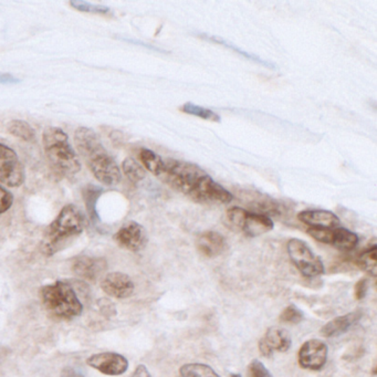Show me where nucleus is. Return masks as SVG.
Listing matches in <instances>:
<instances>
[{
	"label": "nucleus",
	"mask_w": 377,
	"mask_h": 377,
	"mask_svg": "<svg viewBox=\"0 0 377 377\" xmlns=\"http://www.w3.org/2000/svg\"><path fill=\"white\" fill-rule=\"evenodd\" d=\"M303 319V312L294 304L288 306L280 315L281 322L290 323V324H298V323L302 322Z\"/></svg>",
	"instance_id": "27"
},
{
	"label": "nucleus",
	"mask_w": 377,
	"mask_h": 377,
	"mask_svg": "<svg viewBox=\"0 0 377 377\" xmlns=\"http://www.w3.org/2000/svg\"><path fill=\"white\" fill-rule=\"evenodd\" d=\"M88 364L107 375L123 374L129 367V362L125 357L112 352L92 355L88 359Z\"/></svg>",
	"instance_id": "13"
},
{
	"label": "nucleus",
	"mask_w": 377,
	"mask_h": 377,
	"mask_svg": "<svg viewBox=\"0 0 377 377\" xmlns=\"http://www.w3.org/2000/svg\"><path fill=\"white\" fill-rule=\"evenodd\" d=\"M367 291H369V281L367 279L363 278L357 281L354 288V294L357 300H363L366 296Z\"/></svg>",
	"instance_id": "31"
},
{
	"label": "nucleus",
	"mask_w": 377,
	"mask_h": 377,
	"mask_svg": "<svg viewBox=\"0 0 377 377\" xmlns=\"http://www.w3.org/2000/svg\"><path fill=\"white\" fill-rule=\"evenodd\" d=\"M196 246L205 257L215 258L226 252L227 241L217 231H205L197 237Z\"/></svg>",
	"instance_id": "15"
},
{
	"label": "nucleus",
	"mask_w": 377,
	"mask_h": 377,
	"mask_svg": "<svg viewBox=\"0 0 377 377\" xmlns=\"http://www.w3.org/2000/svg\"><path fill=\"white\" fill-rule=\"evenodd\" d=\"M288 252L290 259L304 277L315 278L324 273L322 260L313 254L310 247L301 239H290Z\"/></svg>",
	"instance_id": "7"
},
{
	"label": "nucleus",
	"mask_w": 377,
	"mask_h": 377,
	"mask_svg": "<svg viewBox=\"0 0 377 377\" xmlns=\"http://www.w3.org/2000/svg\"><path fill=\"white\" fill-rule=\"evenodd\" d=\"M205 174L204 170L193 163L170 160L165 162V170L160 179L172 188L188 196Z\"/></svg>",
	"instance_id": "5"
},
{
	"label": "nucleus",
	"mask_w": 377,
	"mask_h": 377,
	"mask_svg": "<svg viewBox=\"0 0 377 377\" xmlns=\"http://www.w3.org/2000/svg\"><path fill=\"white\" fill-rule=\"evenodd\" d=\"M357 244H359V236L357 233L346 228H341V227L333 229L331 245L338 248V250L350 252V250H353Z\"/></svg>",
	"instance_id": "19"
},
{
	"label": "nucleus",
	"mask_w": 377,
	"mask_h": 377,
	"mask_svg": "<svg viewBox=\"0 0 377 377\" xmlns=\"http://www.w3.org/2000/svg\"><path fill=\"white\" fill-rule=\"evenodd\" d=\"M118 246L130 252H141L147 244V235L143 226L137 221H130L118 229L114 236Z\"/></svg>",
	"instance_id": "11"
},
{
	"label": "nucleus",
	"mask_w": 377,
	"mask_h": 377,
	"mask_svg": "<svg viewBox=\"0 0 377 377\" xmlns=\"http://www.w3.org/2000/svg\"><path fill=\"white\" fill-rule=\"evenodd\" d=\"M328 354V345L323 341H307L299 351V364L302 369L319 371L327 363Z\"/></svg>",
	"instance_id": "10"
},
{
	"label": "nucleus",
	"mask_w": 377,
	"mask_h": 377,
	"mask_svg": "<svg viewBox=\"0 0 377 377\" xmlns=\"http://www.w3.org/2000/svg\"><path fill=\"white\" fill-rule=\"evenodd\" d=\"M104 268L105 262L103 260L87 256L78 258L74 263V273L85 280H95Z\"/></svg>",
	"instance_id": "18"
},
{
	"label": "nucleus",
	"mask_w": 377,
	"mask_h": 377,
	"mask_svg": "<svg viewBox=\"0 0 377 377\" xmlns=\"http://www.w3.org/2000/svg\"><path fill=\"white\" fill-rule=\"evenodd\" d=\"M361 317V312L357 311L348 313L343 317H336L321 329V334L324 338H336V336H342L348 332L354 324H357Z\"/></svg>",
	"instance_id": "17"
},
{
	"label": "nucleus",
	"mask_w": 377,
	"mask_h": 377,
	"mask_svg": "<svg viewBox=\"0 0 377 377\" xmlns=\"http://www.w3.org/2000/svg\"><path fill=\"white\" fill-rule=\"evenodd\" d=\"M74 143L87 162L95 179L105 186H116L122 179L120 167L107 152L99 137L89 128H79L74 133Z\"/></svg>",
	"instance_id": "1"
},
{
	"label": "nucleus",
	"mask_w": 377,
	"mask_h": 377,
	"mask_svg": "<svg viewBox=\"0 0 377 377\" xmlns=\"http://www.w3.org/2000/svg\"><path fill=\"white\" fill-rule=\"evenodd\" d=\"M299 220L309 228H336L340 225V218L330 210H304L298 215Z\"/></svg>",
	"instance_id": "16"
},
{
	"label": "nucleus",
	"mask_w": 377,
	"mask_h": 377,
	"mask_svg": "<svg viewBox=\"0 0 377 377\" xmlns=\"http://www.w3.org/2000/svg\"><path fill=\"white\" fill-rule=\"evenodd\" d=\"M101 287L105 294L116 299L129 298L134 292L133 281L125 273H109L103 279Z\"/></svg>",
	"instance_id": "14"
},
{
	"label": "nucleus",
	"mask_w": 377,
	"mask_h": 377,
	"mask_svg": "<svg viewBox=\"0 0 377 377\" xmlns=\"http://www.w3.org/2000/svg\"><path fill=\"white\" fill-rule=\"evenodd\" d=\"M61 377H84V375L80 372L79 369H74V367H66L63 369Z\"/></svg>",
	"instance_id": "32"
},
{
	"label": "nucleus",
	"mask_w": 377,
	"mask_h": 377,
	"mask_svg": "<svg viewBox=\"0 0 377 377\" xmlns=\"http://www.w3.org/2000/svg\"><path fill=\"white\" fill-rule=\"evenodd\" d=\"M292 345L290 334L285 329L273 328L268 329L265 336L260 340L259 351L262 357H273L275 352L288 351Z\"/></svg>",
	"instance_id": "12"
},
{
	"label": "nucleus",
	"mask_w": 377,
	"mask_h": 377,
	"mask_svg": "<svg viewBox=\"0 0 377 377\" xmlns=\"http://www.w3.org/2000/svg\"><path fill=\"white\" fill-rule=\"evenodd\" d=\"M42 143L50 165L58 175L74 177L81 170V163L66 132L50 126L42 134Z\"/></svg>",
	"instance_id": "2"
},
{
	"label": "nucleus",
	"mask_w": 377,
	"mask_h": 377,
	"mask_svg": "<svg viewBox=\"0 0 377 377\" xmlns=\"http://www.w3.org/2000/svg\"><path fill=\"white\" fill-rule=\"evenodd\" d=\"M334 229V228H333ZM333 229H323V228H308V233L312 238H315V240L323 242V244L331 245L333 236Z\"/></svg>",
	"instance_id": "29"
},
{
	"label": "nucleus",
	"mask_w": 377,
	"mask_h": 377,
	"mask_svg": "<svg viewBox=\"0 0 377 377\" xmlns=\"http://www.w3.org/2000/svg\"><path fill=\"white\" fill-rule=\"evenodd\" d=\"M71 7H74L76 11H82V13H95V15H110L111 9L107 6L95 5V4L88 3V1H82V0H74L70 1Z\"/></svg>",
	"instance_id": "26"
},
{
	"label": "nucleus",
	"mask_w": 377,
	"mask_h": 377,
	"mask_svg": "<svg viewBox=\"0 0 377 377\" xmlns=\"http://www.w3.org/2000/svg\"><path fill=\"white\" fill-rule=\"evenodd\" d=\"M139 160L143 167L146 168L153 175L160 177L165 170V162L160 155L153 152L152 149H142L139 151Z\"/></svg>",
	"instance_id": "20"
},
{
	"label": "nucleus",
	"mask_w": 377,
	"mask_h": 377,
	"mask_svg": "<svg viewBox=\"0 0 377 377\" xmlns=\"http://www.w3.org/2000/svg\"><path fill=\"white\" fill-rule=\"evenodd\" d=\"M226 224L233 231H241L247 237H258L273 229L271 218L240 207H231L226 212Z\"/></svg>",
	"instance_id": "6"
},
{
	"label": "nucleus",
	"mask_w": 377,
	"mask_h": 377,
	"mask_svg": "<svg viewBox=\"0 0 377 377\" xmlns=\"http://www.w3.org/2000/svg\"><path fill=\"white\" fill-rule=\"evenodd\" d=\"M179 374L181 377H220L212 367L200 363L183 365L179 369Z\"/></svg>",
	"instance_id": "24"
},
{
	"label": "nucleus",
	"mask_w": 377,
	"mask_h": 377,
	"mask_svg": "<svg viewBox=\"0 0 377 377\" xmlns=\"http://www.w3.org/2000/svg\"><path fill=\"white\" fill-rule=\"evenodd\" d=\"M19 80L8 74H0V83H17Z\"/></svg>",
	"instance_id": "34"
},
{
	"label": "nucleus",
	"mask_w": 377,
	"mask_h": 377,
	"mask_svg": "<svg viewBox=\"0 0 377 377\" xmlns=\"http://www.w3.org/2000/svg\"><path fill=\"white\" fill-rule=\"evenodd\" d=\"M188 197L199 204H229L233 199L231 191L216 183L207 173L199 179Z\"/></svg>",
	"instance_id": "9"
},
{
	"label": "nucleus",
	"mask_w": 377,
	"mask_h": 377,
	"mask_svg": "<svg viewBox=\"0 0 377 377\" xmlns=\"http://www.w3.org/2000/svg\"><path fill=\"white\" fill-rule=\"evenodd\" d=\"M13 204V196L8 189L0 185V216L11 210Z\"/></svg>",
	"instance_id": "30"
},
{
	"label": "nucleus",
	"mask_w": 377,
	"mask_h": 377,
	"mask_svg": "<svg viewBox=\"0 0 377 377\" xmlns=\"http://www.w3.org/2000/svg\"><path fill=\"white\" fill-rule=\"evenodd\" d=\"M181 110L184 113H187L189 116H197V118H203V120L210 121V122H220V116L217 113L210 109L203 108L194 103H186L181 107Z\"/></svg>",
	"instance_id": "25"
},
{
	"label": "nucleus",
	"mask_w": 377,
	"mask_h": 377,
	"mask_svg": "<svg viewBox=\"0 0 377 377\" xmlns=\"http://www.w3.org/2000/svg\"><path fill=\"white\" fill-rule=\"evenodd\" d=\"M8 131L11 135L25 142H34L36 132L28 122L22 120H13L8 124Z\"/></svg>",
	"instance_id": "22"
},
{
	"label": "nucleus",
	"mask_w": 377,
	"mask_h": 377,
	"mask_svg": "<svg viewBox=\"0 0 377 377\" xmlns=\"http://www.w3.org/2000/svg\"><path fill=\"white\" fill-rule=\"evenodd\" d=\"M85 227V217L78 206L69 204L61 210L45 233L42 248L47 254H55L61 244L71 237L78 236Z\"/></svg>",
	"instance_id": "3"
},
{
	"label": "nucleus",
	"mask_w": 377,
	"mask_h": 377,
	"mask_svg": "<svg viewBox=\"0 0 377 377\" xmlns=\"http://www.w3.org/2000/svg\"><path fill=\"white\" fill-rule=\"evenodd\" d=\"M131 377H151V374L145 365H139Z\"/></svg>",
	"instance_id": "33"
},
{
	"label": "nucleus",
	"mask_w": 377,
	"mask_h": 377,
	"mask_svg": "<svg viewBox=\"0 0 377 377\" xmlns=\"http://www.w3.org/2000/svg\"><path fill=\"white\" fill-rule=\"evenodd\" d=\"M26 181V170L18 155L11 147L0 143V183L17 188Z\"/></svg>",
	"instance_id": "8"
},
{
	"label": "nucleus",
	"mask_w": 377,
	"mask_h": 377,
	"mask_svg": "<svg viewBox=\"0 0 377 377\" xmlns=\"http://www.w3.org/2000/svg\"><path fill=\"white\" fill-rule=\"evenodd\" d=\"M376 254L377 247L374 244L362 252L357 259L359 267L364 270L365 273H369V275H372L373 278H375L377 275Z\"/></svg>",
	"instance_id": "21"
},
{
	"label": "nucleus",
	"mask_w": 377,
	"mask_h": 377,
	"mask_svg": "<svg viewBox=\"0 0 377 377\" xmlns=\"http://www.w3.org/2000/svg\"><path fill=\"white\" fill-rule=\"evenodd\" d=\"M248 377H273V375L262 362L254 359L248 366Z\"/></svg>",
	"instance_id": "28"
},
{
	"label": "nucleus",
	"mask_w": 377,
	"mask_h": 377,
	"mask_svg": "<svg viewBox=\"0 0 377 377\" xmlns=\"http://www.w3.org/2000/svg\"><path fill=\"white\" fill-rule=\"evenodd\" d=\"M42 301L55 317L72 319L81 315L83 306L68 283L57 281L42 288Z\"/></svg>",
	"instance_id": "4"
},
{
	"label": "nucleus",
	"mask_w": 377,
	"mask_h": 377,
	"mask_svg": "<svg viewBox=\"0 0 377 377\" xmlns=\"http://www.w3.org/2000/svg\"><path fill=\"white\" fill-rule=\"evenodd\" d=\"M231 377H241L240 374H233L231 375Z\"/></svg>",
	"instance_id": "35"
},
{
	"label": "nucleus",
	"mask_w": 377,
	"mask_h": 377,
	"mask_svg": "<svg viewBox=\"0 0 377 377\" xmlns=\"http://www.w3.org/2000/svg\"><path fill=\"white\" fill-rule=\"evenodd\" d=\"M122 170H123L124 175L133 184L139 183L146 176L145 168L137 160H134V158H126L122 163Z\"/></svg>",
	"instance_id": "23"
}]
</instances>
